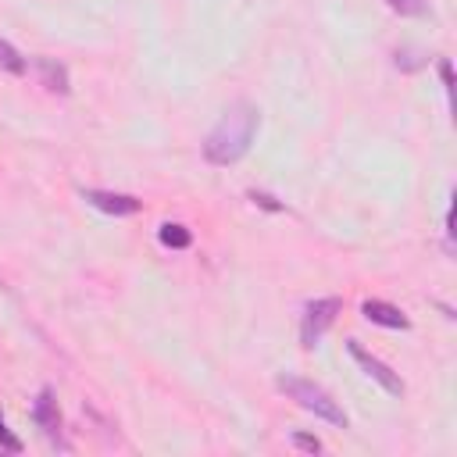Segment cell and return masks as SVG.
I'll return each instance as SVG.
<instances>
[{
  "mask_svg": "<svg viewBox=\"0 0 457 457\" xmlns=\"http://www.w3.org/2000/svg\"><path fill=\"white\" fill-rule=\"evenodd\" d=\"M278 389H282L289 400H296L303 411H311L314 418H321V421H328V425H336V428H346V425H350L346 411H343L321 386H314L311 378H300V375H278Z\"/></svg>",
  "mask_w": 457,
  "mask_h": 457,
  "instance_id": "7a4b0ae2",
  "label": "cell"
},
{
  "mask_svg": "<svg viewBox=\"0 0 457 457\" xmlns=\"http://www.w3.org/2000/svg\"><path fill=\"white\" fill-rule=\"evenodd\" d=\"M0 68L11 71V75H21V71H25V57H21L7 39H0Z\"/></svg>",
  "mask_w": 457,
  "mask_h": 457,
  "instance_id": "30bf717a",
  "label": "cell"
},
{
  "mask_svg": "<svg viewBox=\"0 0 457 457\" xmlns=\"http://www.w3.org/2000/svg\"><path fill=\"white\" fill-rule=\"evenodd\" d=\"M257 129H261V111H257L253 104H246V100L232 104V107L218 118V125L207 132V139H204V157H207L211 164H218V168H228V164L243 161V157L250 154V143H253Z\"/></svg>",
  "mask_w": 457,
  "mask_h": 457,
  "instance_id": "6da1fadb",
  "label": "cell"
},
{
  "mask_svg": "<svg viewBox=\"0 0 457 457\" xmlns=\"http://www.w3.org/2000/svg\"><path fill=\"white\" fill-rule=\"evenodd\" d=\"M346 350H350V357L361 364V371L371 378V382H378L389 396H403V378L386 364V361H378V357H371L357 339H346Z\"/></svg>",
  "mask_w": 457,
  "mask_h": 457,
  "instance_id": "277c9868",
  "label": "cell"
},
{
  "mask_svg": "<svg viewBox=\"0 0 457 457\" xmlns=\"http://www.w3.org/2000/svg\"><path fill=\"white\" fill-rule=\"evenodd\" d=\"M361 314H364L371 325H386V328H411V318H407L400 307L386 303V300H364V303H361Z\"/></svg>",
  "mask_w": 457,
  "mask_h": 457,
  "instance_id": "52a82bcc",
  "label": "cell"
},
{
  "mask_svg": "<svg viewBox=\"0 0 457 457\" xmlns=\"http://www.w3.org/2000/svg\"><path fill=\"white\" fill-rule=\"evenodd\" d=\"M36 71H39V79H43V86L46 89H54V93H71V79H68V68L61 64V61H54V57H36Z\"/></svg>",
  "mask_w": 457,
  "mask_h": 457,
  "instance_id": "ba28073f",
  "label": "cell"
},
{
  "mask_svg": "<svg viewBox=\"0 0 457 457\" xmlns=\"http://www.w3.org/2000/svg\"><path fill=\"white\" fill-rule=\"evenodd\" d=\"M82 200L104 214H114V218H129L143 207V200H136L132 193H111V189H82Z\"/></svg>",
  "mask_w": 457,
  "mask_h": 457,
  "instance_id": "5b68a950",
  "label": "cell"
},
{
  "mask_svg": "<svg viewBox=\"0 0 457 457\" xmlns=\"http://www.w3.org/2000/svg\"><path fill=\"white\" fill-rule=\"evenodd\" d=\"M32 421L43 428L46 439H54V443L61 439V407H57V396L50 386H43L39 396L32 400Z\"/></svg>",
  "mask_w": 457,
  "mask_h": 457,
  "instance_id": "8992f818",
  "label": "cell"
},
{
  "mask_svg": "<svg viewBox=\"0 0 457 457\" xmlns=\"http://www.w3.org/2000/svg\"><path fill=\"white\" fill-rule=\"evenodd\" d=\"M396 14H407V18H425L432 7H428V0H386Z\"/></svg>",
  "mask_w": 457,
  "mask_h": 457,
  "instance_id": "8fae6325",
  "label": "cell"
},
{
  "mask_svg": "<svg viewBox=\"0 0 457 457\" xmlns=\"http://www.w3.org/2000/svg\"><path fill=\"white\" fill-rule=\"evenodd\" d=\"M250 200H253L257 207H264V211H282V204H278L275 196H268V193H257V189H253V193H250Z\"/></svg>",
  "mask_w": 457,
  "mask_h": 457,
  "instance_id": "5bb4252c",
  "label": "cell"
},
{
  "mask_svg": "<svg viewBox=\"0 0 457 457\" xmlns=\"http://www.w3.org/2000/svg\"><path fill=\"white\" fill-rule=\"evenodd\" d=\"M293 446L296 450H307V453H318L321 450V439L311 436V432H293Z\"/></svg>",
  "mask_w": 457,
  "mask_h": 457,
  "instance_id": "4fadbf2b",
  "label": "cell"
},
{
  "mask_svg": "<svg viewBox=\"0 0 457 457\" xmlns=\"http://www.w3.org/2000/svg\"><path fill=\"white\" fill-rule=\"evenodd\" d=\"M0 450H7V453H21V439L7 428V421H4V414H0Z\"/></svg>",
  "mask_w": 457,
  "mask_h": 457,
  "instance_id": "7c38bea8",
  "label": "cell"
},
{
  "mask_svg": "<svg viewBox=\"0 0 457 457\" xmlns=\"http://www.w3.org/2000/svg\"><path fill=\"white\" fill-rule=\"evenodd\" d=\"M157 239H161L164 246H171V250H186V246L193 243V232H189L186 225H179V221H164V225L157 228Z\"/></svg>",
  "mask_w": 457,
  "mask_h": 457,
  "instance_id": "9c48e42d",
  "label": "cell"
},
{
  "mask_svg": "<svg viewBox=\"0 0 457 457\" xmlns=\"http://www.w3.org/2000/svg\"><path fill=\"white\" fill-rule=\"evenodd\" d=\"M439 79H443V89L450 93V89H453V64H450L446 57L439 61Z\"/></svg>",
  "mask_w": 457,
  "mask_h": 457,
  "instance_id": "9a60e30c",
  "label": "cell"
},
{
  "mask_svg": "<svg viewBox=\"0 0 457 457\" xmlns=\"http://www.w3.org/2000/svg\"><path fill=\"white\" fill-rule=\"evenodd\" d=\"M343 311V300L339 296H321V300H311L303 307V318H300V343L307 350H314L321 343V336L332 328L336 314Z\"/></svg>",
  "mask_w": 457,
  "mask_h": 457,
  "instance_id": "3957f363",
  "label": "cell"
}]
</instances>
